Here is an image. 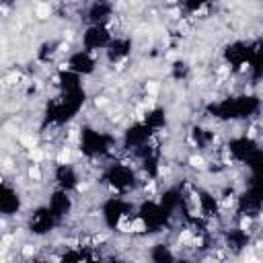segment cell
I'll return each mask as SVG.
<instances>
[{
    "label": "cell",
    "mask_w": 263,
    "mask_h": 263,
    "mask_svg": "<svg viewBox=\"0 0 263 263\" xmlns=\"http://www.w3.org/2000/svg\"><path fill=\"white\" fill-rule=\"evenodd\" d=\"M33 12H35V18L37 21H49L51 14H53V6L49 2H37Z\"/></svg>",
    "instance_id": "obj_1"
},
{
    "label": "cell",
    "mask_w": 263,
    "mask_h": 263,
    "mask_svg": "<svg viewBox=\"0 0 263 263\" xmlns=\"http://www.w3.org/2000/svg\"><path fill=\"white\" fill-rule=\"evenodd\" d=\"M39 251H41V247L35 245V242H23V245L18 247V253H21L23 259H33V257H37Z\"/></svg>",
    "instance_id": "obj_2"
}]
</instances>
